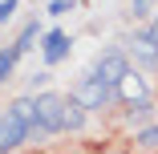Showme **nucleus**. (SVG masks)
<instances>
[{
	"mask_svg": "<svg viewBox=\"0 0 158 154\" xmlns=\"http://www.w3.org/2000/svg\"><path fill=\"white\" fill-rule=\"evenodd\" d=\"M65 102L69 98L53 94V89L37 94V122H33V130H28V138H45V134L65 130V126H61V122H65Z\"/></svg>",
	"mask_w": 158,
	"mask_h": 154,
	"instance_id": "1",
	"label": "nucleus"
},
{
	"mask_svg": "<svg viewBox=\"0 0 158 154\" xmlns=\"http://www.w3.org/2000/svg\"><path fill=\"white\" fill-rule=\"evenodd\" d=\"M69 98H73V102H81L85 110H102V106H110V102L118 98V89H114V85H106L98 73H85V77L69 89Z\"/></svg>",
	"mask_w": 158,
	"mask_h": 154,
	"instance_id": "2",
	"label": "nucleus"
},
{
	"mask_svg": "<svg viewBox=\"0 0 158 154\" xmlns=\"http://www.w3.org/2000/svg\"><path fill=\"white\" fill-rule=\"evenodd\" d=\"M93 73H98L106 85H114V89H118V81L130 73V57H126L122 49H110V53H102L98 61H93Z\"/></svg>",
	"mask_w": 158,
	"mask_h": 154,
	"instance_id": "3",
	"label": "nucleus"
},
{
	"mask_svg": "<svg viewBox=\"0 0 158 154\" xmlns=\"http://www.w3.org/2000/svg\"><path fill=\"white\" fill-rule=\"evenodd\" d=\"M28 122L24 118H16L12 110H4L0 114V150H16V146H24L28 142Z\"/></svg>",
	"mask_w": 158,
	"mask_h": 154,
	"instance_id": "4",
	"label": "nucleus"
},
{
	"mask_svg": "<svg viewBox=\"0 0 158 154\" xmlns=\"http://www.w3.org/2000/svg\"><path fill=\"white\" fill-rule=\"evenodd\" d=\"M118 98H122L126 106L150 102V85H146V77H138V73H126V77L118 81Z\"/></svg>",
	"mask_w": 158,
	"mask_h": 154,
	"instance_id": "5",
	"label": "nucleus"
},
{
	"mask_svg": "<svg viewBox=\"0 0 158 154\" xmlns=\"http://www.w3.org/2000/svg\"><path fill=\"white\" fill-rule=\"evenodd\" d=\"M126 57H134V65H142V69H158V45L146 33H138L130 41V53H126Z\"/></svg>",
	"mask_w": 158,
	"mask_h": 154,
	"instance_id": "6",
	"label": "nucleus"
},
{
	"mask_svg": "<svg viewBox=\"0 0 158 154\" xmlns=\"http://www.w3.org/2000/svg\"><path fill=\"white\" fill-rule=\"evenodd\" d=\"M41 49H45V61H49V65H57V61L69 57V37L61 33V28H53V33L41 37Z\"/></svg>",
	"mask_w": 158,
	"mask_h": 154,
	"instance_id": "7",
	"label": "nucleus"
},
{
	"mask_svg": "<svg viewBox=\"0 0 158 154\" xmlns=\"http://www.w3.org/2000/svg\"><path fill=\"white\" fill-rule=\"evenodd\" d=\"M85 114H89V110H85L81 102H73V98H69V102H65V122H61V126H65L69 134H77V130L85 126Z\"/></svg>",
	"mask_w": 158,
	"mask_h": 154,
	"instance_id": "8",
	"label": "nucleus"
},
{
	"mask_svg": "<svg viewBox=\"0 0 158 154\" xmlns=\"http://www.w3.org/2000/svg\"><path fill=\"white\" fill-rule=\"evenodd\" d=\"M16 61H20V49H16V45H8V49H0V85H4V81L12 77V69H16Z\"/></svg>",
	"mask_w": 158,
	"mask_h": 154,
	"instance_id": "9",
	"label": "nucleus"
},
{
	"mask_svg": "<svg viewBox=\"0 0 158 154\" xmlns=\"http://www.w3.org/2000/svg\"><path fill=\"white\" fill-rule=\"evenodd\" d=\"M134 146H138L142 154H158V126H146V130H138V134H134Z\"/></svg>",
	"mask_w": 158,
	"mask_h": 154,
	"instance_id": "10",
	"label": "nucleus"
},
{
	"mask_svg": "<svg viewBox=\"0 0 158 154\" xmlns=\"http://www.w3.org/2000/svg\"><path fill=\"white\" fill-rule=\"evenodd\" d=\"M8 110H12L16 118H24L28 126H33V122H37V98H16V102H12Z\"/></svg>",
	"mask_w": 158,
	"mask_h": 154,
	"instance_id": "11",
	"label": "nucleus"
},
{
	"mask_svg": "<svg viewBox=\"0 0 158 154\" xmlns=\"http://www.w3.org/2000/svg\"><path fill=\"white\" fill-rule=\"evenodd\" d=\"M150 114H154V106H150V102H138V106H130V110H126V122H130V126H142Z\"/></svg>",
	"mask_w": 158,
	"mask_h": 154,
	"instance_id": "12",
	"label": "nucleus"
},
{
	"mask_svg": "<svg viewBox=\"0 0 158 154\" xmlns=\"http://www.w3.org/2000/svg\"><path fill=\"white\" fill-rule=\"evenodd\" d=\"M73 8V0H49V16H65Z\"/></svg>",
	"mask_w": 158,
	"mask_h": 154,
	"instance_id": "13",
	"label": "nucleus"
},
{
	"mask_svg": "<svg viewBox=\"0 0 158 154\" xmlns=\"http://www.w3.org/2000/svg\"><path fill=\"white\" fill-rule=\"evenodd\" d=\"M12 12H16V0H0V24L12 20Z\"/></svg>",
	"mask_w": 158,
	"mask_h": 154,
	"instance_id": "14",
	"label": "nucleus"
},
{
	"mask_svg": "<svg viewBox=\"0 0 158 154\" xmlns=\"http://www.w3.org/2000/svg\"><path fill=\"white\" fill-rule=\"evenodd\" d=\"M146 8H150V0H134V16H146Z\"/></svg>",
	"mask_w": 158,
	"mask_h": 154,
	"instance_id": "15",
	"label": "nucleus"
},
{
	"mask_svg": "<svg viewBox=\"0 0 158 154\" xmlns=\"http://www.w3.org/2000/svg\"><path fill=\"white\" fill-rule=\"evenodd\" d=\"M146 37H150V41H154V45H158V16H154V20H150V28H146Z\"/></svg>",
	"mask_w": 158,
	"mask_h": 154,
	"instance_id": "16",
	"label": "nucleus"
},
{
	"mask_svg": "<svg viewBox=\"0 0 158 154\" xmlns=\"http://www.w3.org/2000/svg\"><path fill=\"white\" fill-rule=\"evenodd\" d=\"M0 154H4V150H0Z\"/></svg>",
	"mask_w": 158,
	"mask_h": 154,
	"instance_id": "17",
	"label": "nucleus"
}]
</instances>
